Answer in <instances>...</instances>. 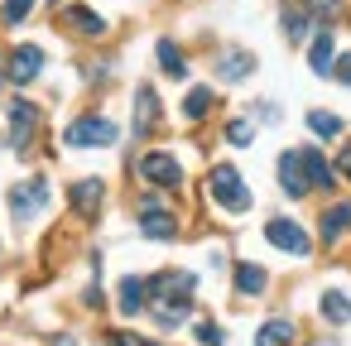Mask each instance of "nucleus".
I'll use <instances>...</instances> for the list:
<instances>
[{
    "label": "nucleus",
    "instance_id": "f257e3e1",
    "mask_svg": "<svg viewBox=\"0 0 351 346\" xmlns=\"http://www.w3.org/2000/svg\"><path fill=\"white\" fill-rule=\"evenodd\" d=\"M149 284V312H154V322L159 327H178L188 312H193V293H197V279L188 274V269H169V274H159V279H145Z\"/></svg>",
    "mask_w": 351,
    "mask_h": 346
},
{
    "label": "nucleus",
    "instance_id": "f03ea898",
    "mask_svg": "<svg viewBox=\"0 0 351 346\" xmlns=\"http://www.w3.org/2000/svg\"><path fill=\"white\" fill-rule=\"evenodd\" d=\"M207 193H212V202H217L221 212H231V217L250 212V188H245V178H241L231 164H217V169L207 173Z\"/></svg>",
    "mask_w": 351,
    "mask_h": 346
},
{
    "label": "nucleus",
    "instance_id": "7ed1b4c3",
    "mask_svg": "<svg viewBox=\"0 0 351 346\" xmlns=\"http://www.w3.org/2000/svg\"><path fill=\"white\" fill-rule=\"evenodd\" d=\"M44 125V111L29 101V97H10L5 101V135H10V149H25Z\"/></svg>",
    "mask_w": 351,
    "mask_h": 346
},
{
    "label": "nucleus",
    "instance_id": "20e7f679",
    "mask_svg": "<svg viewBox=\"0 0 351 346\" xmlns=\"http://www.w3.org/2000/svg\"><path fill=\"white\" fill-rule=\"evenodd\" d=\"M116 135H121V130H116L106 116H77L63 140H68L73 149H106V145H116Z\"/></svg>",
    "mask_w": 351,
    "mask_h": 346
},
{
    "label": "nucleus",
    "instance_id": "39448f33",
    "mask_svg": "<svg viewBox=\"0 0 351 346\" xmlns=\"http://www.w3.org/2000/svg\"><path fill=\"white\" fill-rule=\"evenodd\" d=\"M265 240H269L274 250H284V255H298V260L313 250L308 231H303L298 221H289V217H269V221H265Z\"/></svg>",
    "mask_w": 351,
    "mask_h": 346
},
{
    "label": "nucleus",
    "instance_id": "423d86ee",
    "mask_svg": "<svg viewBox=\"0 0 351 346\" xmlns=\"http://www.w3.org/2000/svg\"><path fill=\"white\" fill-rule=\"evenodd\" d=\"M135 173H140L145 183H154V188H178V183H183V164H178L173 154H164V149H149V154L135 164Z\"/></svg>",
    "mask_w": 351,
    "mask_h": 346
},
{
    "label": "nucleus",
    "instance_id": "0eeeda50",
    "mask_svg": "<svg viewBox=\"0 0 351 346\" xmlns=\"http://www.w3.org/2000/svg\"><path fill=\"white\" fill-rule=\"evenodd\" d=\"M10 207L20 221H34L44 207H49V178H29V183H15L10 188Z\"/></svg>",
    "mask_w": 351,
    "mask_h": 346
},
{
    "label": "nucleus",
    "instance_id": "6e6552de",
    "mask_svg": "<svg viewBox=\"0 0 351 346\" xmlns=\"http://www.w3.org/2000/svg\"><path fill=\"white\" fill-rule=\"evenodd\" d=\"M39 73H44V49H39V44H20V49L10 53V63H5V77H10L15 87L34 82Z\"/></svg>",
    "mask_w": 351,
    "mask_h": 346
},
{
    "label": "nucleus",
    "instance_id": "1a4fd4ad",
    "mask_svg": "<svg viewBox=\"0 0 351 346\" xmlns=\"http://www.w3.org/2000/svg\"><path fill=\"white\" fill-rule=\"evenodd\" d=\"M140 231H145L149 240H173V236H178V217H173L169 207H159V202H145V207H140Z\"/></svg>",
    "mask_w": 351,
    "mask_h": 346
},
{
    "label": "nucleus",
    "instance_id": "9d476101",
    "mask_svg": "<svg viewBox=\"0 0 351 346\" xmlns=\"http://www.w3.org/2000/svg\"><path fill=\"white\" fill-rule=\"evenodd\" d=\"M154 125H159V97H154V87H140L135 92V135L149 140Z\"/></svg>",
    "mask_w": 351,
    "mask_h": 346
},
{
    "label": "nucleus",
    "instance_id": "9b49d317",
    "mask_svg": "<svg viewBox=\"0 0 351 346\" xmlns=\"http://www.w3.org/2000/svg\"><path fill=\"white\" fill-rule=\"evenodd\" d=\"M279 188L289 193V197H308L313 188H308V178H303V164H298V149H289V154H279Z\"/></svg>",
    "mask_w": 351,
    "mask_h": 346
},
{
    "label": "nucleus",
    "instance_id": "f8f14e48",
    "mask_svg": "<svg viewBox=\"0 0 351 346\" xmlns=\"http://www.w3.org/2000/svg\"><path fill=\"white\" fill-rule=\"evenodd\" d=\"M101 197H106V183H101V178H82V183H73V193H68L73 212H82V217H92V212L101 207Z\"/></svg>",
    "mask_w": 351,
    "mask_h": 346
},
{
    "label": "nucleus",
    "instance_id": "ddd939ff",
    "mask_svg": "<svg viewBox=\"0 0 351 346\" xmlns=\"http://www.w3.org/2000/svg\"><path fill=\"white\" fill-rule=\"evenodd\" d=\"M332 63H337V44H332V29H317V34H313V53H308V68H313L317 77H327V73H332Z\"/></svg>",
    "mask_w": 351,
    "mask_h": 346
},
{
    "label": "nucleus",
    "instance_id": "4468645a",
    "mask_svg": "<svg viewBox=\"0 0 351 346\" xmlns=\"http://www.w3.org/2000/svg\"><path fill=\"white\" fill-rule=\"evenodd\" d=\"M298 164H303V178H308V188H332V164L317 154V149H298Z\"/></svg>",
    "mask_w": 351,
    "mask_h": 346
},
{
    "label": "nucleus",
    "instance_id": "2eb2a0df",
    "mask_svg": "<svg viewBox=\"0 0 351 346\" xmlns=\"http://www.w3.org/2000/svg\"><path fill=\"white\" fill-rule=\"evenodd\" d=\"M346 231H351V202L327 207V212H322V245H337Z\"/></svg>",
    "mask_w": 351,
    "mask_h": 346
},
{
    "label": "nucleus",
    "instance_id": "dca6fc26",
    "mask_svg": "<svg viewBox=\"0 0 351 346\" xmlns=\"http://www.w3.org/2000/svg\"><path fill=\"white\" fill-rule=\"evenodd\" d=\"M231 279H236V293H245V298H260V293H265V284H269V274H265L260 264H250V260H241Z\"/></svg>",
    "mask_w": 351,
    "mask_h": 346
},
{
    "label": "nucleus",
    "instance_id": "f3484780",
    "mask_svg": "<svg viewBox=\"0 0 351 346\" xmlns=\"http://www.w3.org/2000/svg\"><path fill=\"white\" fill-rule=\"evenodd\" d=\"M145 298H149V284H145V279H135V274H125V279H121V293H116L121 312H125V317H135V312L145 308Z\"/></svg>",
    "mask_w": 351,
    "mask_h": 346
},
{
    "label": "nucleus",
    "instance_id": "a211bd4d",
    "mask_svg": "<svg viewBox=\"0 0 351 346\" xmlns=\"http://www.w3.org/2000/svg\"><path fill=\"white\" fill-rule=\"evenodd\" d=\"M255 346H293V322L289 317H269L255 332Z\"/></svg>",
    "mask_w": 351,
    "mask_h": 346
},
{
    "label": "nucleus",
    "instance_id": "6ab92c4d",
    "mask_svg": "<svg viewBox=\"0 0 351 346\" xmlns=\"http://www.w3.org/2000/svg\"><path fill=\"white\" fill-rule=\"evenodd\" d=\"M63 20H68V25H73L77 34H92V39H101V34H106V20H101L97 10H87V5H73V10H68Z\"/></svg>",
    "mask_w": 351,
    "mask_h": 346
},
{
    "label": "nucleus",
    "instance_id": "aec40b11",
    "mask_svg": "<svg viewBox=\"0 0 351 346\" xmlns=\"http://www.w3.org/2000/svg\"><path fill=\"white\" fill-rule=\"evenodd\" d=\"M317 308H322V317H327V322H337V327H341V322H351V298H346L341 288H327V293L317 298Z\"/></svg>",
    "mask_w": 351,
    "mask_h": 346
},
{
    "label": "nucleus",
    "instance_id": "412c9836",
    "mask_svg": "<svg viewBox=\"0 0 351 346\" xmlns=\"http://www.w3.org/2000/svg\"><path fill=\"white\" fill-rule=\"evenodd\" d=\"M217 73H221L226 82H241V77L255 73V58H250V53H226V58L217 63Z\"/></svg>",
    "mask_w": 351,
    "mask_h": 346
},
{
    "label": "nucleus",
    "instance_id": "4be33fe9",
    "mask_svg": "<svg viewBox=\"0 0 351 346\" xmlns=\"http://www.w3.org/2000/svg\"><path fill=\"white\" fill-rule=\"evenodd\" d=\"M308 10H298V5H284V34H289V44H303L308 39Z\"/></svg>",
    "mask_w": 351,
    "mask_h": 346
},
{
    "label": "nucleus",
    "instance_id": "5701e85b",
    "mask_svg": "<svg viewBox=\"0 0 351 346\" xmlns=\"http://www.w3.org/2000/svg\"><path fill=\"white\" fill-rule=\"evenodd\" d=\"M159 68H164L169 77H188V63H183V53H178L173 39H159Z\"/></svg>",
    "mask_w": 351,
    "mask_h": 346
},
{
    "label": "nucleus",
    "instance_id": "b1692460",
    "mask_svg": "<svg viewBox=\"0 0 351 346\" xmlns=\"http://www.w3.org/2000/svg\"><path fill=\"white\" fill-rule=\"evenodd\" d=\"M212 106H217L212 87H193V92H188V101H183V116H188V121H202Z\"/></svg>",
    "mask_w": 351,
    "mask_h": 346
},
{
    "label": "nucleus",
    "instance_id": "393cba45",
    "mask_svg": "<svg viewBox=\"0 0 351 346\" xmlns=\"http://www.w3.org/2000/svg\"><path fill=\"white\" fill-rule=\"evenodd\" d=\"M308 130H313L317 140H337V135H341V116H332V111H308Z\"/></svg>",
    "mask_w": 351,
    "mask_h": 346
},
{
    "label": "nucleus",
    "instance_id": "a878e982",
    "mask_svg": "<svg viewBox=\"0 0 351 346\" xmlns=\"http://www.w3.org/2000/svg\"><path fill=\"white\" fill-rule=\"evenodd\" d=\"M29 10H34V0H5V5H0V20L20 25V20H29Z\"/></svg>",
    "mask_w": 351,
    "mask_h": 346
},
{
    "label": "nucleus",
    "instance_id": "bb28decb",
    "mask_svg": "<svg viewBox=\"0 0 351 346\" xmlns=\"http://www.w3.org/2000/svg\"><path fill=\"white\" fill-rule=\"evenodd\" d=\"M226 140H231L236 149H245V145L255 140V125H250V121H231V125H226Z\"/></svg>",
    "mask_w": 351,
    "mask_h": 346
},
{
    "label": "nucleus",
    "instance_id": "cd10ccee",
    "mask_svg": "<svg viewBox=\"0 0 351 346\" xmlns=\"http://www.w3.org/2000/svg\"><path fill=\"white\" fill-rule=\"evenodd\" d=\"M193 332H197V341H202V346H221V341H226V336H221V327H217V322H197V327H193Z\"/></svg>",
    "mask_w": 351,
    "mask_h": 346
},
{
    "label": "nucleus",
    "instance_id": "c85d7f7f",
    "mask_svg": "<svg viewBox=\"0 0 351 346\" xmlns=\"http://www.w3.org/2000/svg\"><path fill=\"white\" fill-rule=\"evenodd\" d=\"M337 15V0H308V20H332Z\"/></svg>",
    "mask_w": 351,
    "mask_h": 346
},
{
    "label": "nucleus",
    "instance_id": "c756f323",
    "mask_svg": "<svg viewBox=\"0 0 351 346\" xmlns=\"http://www.w3.org/2000/svg\"><path fill=\"white\" fill-rule=\"evenodd\" d=\"M332 77H337V82H346V87H351V53H341V58H337V63H332Z\"/></svg>",
    "mask_w": 351,
    "mask_h": 346
},
{
    "label": "nucleus",
    "instance_id": "7c9ffc66",
    "mask_svg": "<svg viewBox=\"0 0 351 346\" xmlns=\"http://www.w3.org/2000/svg\"><path fill=\"white\" fill-rule=\"evenodd\" d=\"M106 346H145V341H140V336H135V332H116V336H111V341H106Z\"/></svg>",
    "mask_w": 351,
    "mask_h": 346
},
{
    "label": "nucleus",
    "instance_id": "2f4dec72",
    "mask_svg": "<svg viewBox=\"0 0 351 346\" xmlns=\"http://www.w3.org/2000/svg\"><path fill=\"white\" fill-rule=\"evenodd\" d=\"M332 173H346V178H351V145H346V154L337 159V169H332Z\"/></svg>",
    "mask_w": 351,
    "mask_h": 346
},
{
    "label": "nucleus",
    "instance_id": "473e14b6",
    "mask_svg": "<svg viewBox=\"0 0 351 346\" xmlns=\"http://www.w3.org/2000/svg\"><path fill=\"white\" fill-rule=\"evenodd\" d=\"M53 346H77V336H68V332H63V336H53Z\"/></svg>",
    "mask_w": 351,
    "mask_h": 346
},
{
    "label": "nucleus",
    "instance_id": "72a5a7b5",
    "mask_svg": "<svg viewBox=\"0 0 351 346\" xmlns=\"http://www.w3.org/2000/svg\"><path fill=\"white\" fill-rule=\"evenodd\" d=\"M317 346H337V341H317Z\"/></svg>",
    "mask_w": 351,
    "mask_h": 346
},
{
    "label": "nucleus",
    "instance_id": "f704fd0d",
    "mask_svg": "<svg viewBox=\"0 0 351 346\" xmlns=\"http://www.w3.org/2000/svg\"><path fill=\"white\" fill-rule=\"evenodd\" d=\"M145 346H154V341H145Z\"/></svg>",
    "mask_w": 351,
    "mask_h": 346
}]
</instances>
